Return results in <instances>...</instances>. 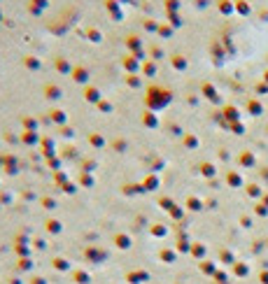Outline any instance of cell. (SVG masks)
<instances>
[{
	"label": "cell",
	"instance_id": "1",
	"mask_svg": "<svg viewBox=\"0 0 268 284\" xmlns=\"http://www.w3.org/2000/svg\"><path fill=\"white\" fill-rule=\"evenodd\" d=\"M170 100H173V93H170L168 89L156 87V84H152V87L145 89V107L152 109V112L164 109L166 105H170Z\"/></svg>",
	"mask_w": 268,
	"mask_h": 284
},
{
	"label": "cell",
	"instance_id": "2",
	"mask_svg": "<svg viewBox=\"0 0 268 284\" xmlns=\"http://www.w3.org/2000/svg\"><path fill=\"white\" fill-rule=\"evenodd\" d=\"M75 21H77V19H72V17L68 19V12H66V14H61V17H59V19H54L51 23H47V28H49V31H51L54 35H66Z\"/></svg>",
	"mask_w": 268,
	"mask_h": 284
},
{
	"label": "cell",
	"instance_id": "3",
	"mask_svg": "<svg viewBox=\"0 0 268 284\" xmlns=\"http://www.w3.org/2000/svg\"><path fill=\"white\" fill-rule=\"evenodd\" d=\"M70 79L75 84H79V87H89V79H91V70H89L84 63H77L75 68H72L70 72Z\"/></svg>",
	"mask_w": 268,
	"mask_h": 284
},
{
	"label": "cell",
	"instance_id": "4",
	"mask_svg": "<svg viewBox=\"0 0 268 284\" xmlns=\"http://www.w3.org/2000/svg\"><path fill=\"white\" fill-rule=\"evenodd\" d=\"M124 47H126V51H128V54H136V51L145 49V40L140 38L138 33H128L124 38Z\"/></svg>",
	"mask_w": 268,
	"mask_h": 284
},
{
	"label": "cell",
	"instance_id": "5",
	"mask_svg": "<svg viewBox=\"0 0 268 284\" xmlns=\"http://www.w3.org/2000/svg\"><path fill=\"white\" fill-rule=\"evenodd\" d=\"M121 68L126 70V75H138L140 68H143V63H140L133 54H126V56H121Z\"/></svg>",
	"mask_w": 268,
	"mask_h": 284
},
{
	"label": "cell",
	"instance_id": "6",
	"mask_svg": "<svg viewBox=\"0 0 268 284\" xmlns=\"http://www.w3.org/2000/svg\"><path fill=\"white\" fill-rule=\"evenodd\" d=\"M47 119H49V124L54 126H66L68 124V112L66 109H61V107H51L49 112H47Z\"/></svg>",
	"mask_w": 268,
	"mask_h": 284
},
{
	"label": "cell",
	"instance_id": "7",
	"mask_svg": "<svg viewBox=\"0 0 268 284\" xmlns=\"http://www.w3.org/2000/svg\"><path fill=\"white\" fill-rule=\"evenodd\" d=\"M42 91H44V98H47V100H51V103H56V100H61V98H63V89H61L59 84L47 82V84L42 87Z\"/></svg>",
	"mask_w": 268,
	"mask_h": 284
},
{
	"label": "cell",
	"instance_id": "8",
	"mask_svg": "<svg viewBox=\"0 0 268 284\" xmlns=\"http://www.w3.org/2000/svg\"><path fill=\"white\" fill-rule=\"evenodd\" d=\"M84 100H87L89 105H98L100 100H103V93H100L98 87H93V84H89V87H84Z\"/></svg>",
	"mask_w": 268,
	"mask_h": 284
},
{
	"label": "cell",
	"instance_id": "9",
	"mask_svg": "<svg viewBox=\"0 0 268 284\" xmlns=\"http://www.w3.org/2000/svg\"><path fill=\"white\" fill-rule=\"evenodd\" d=\"M72 68H75V66H72L70 61H68V56L59 54V56L54 59V70L59 72V75H70V72H72Z\"/></svg>",
	"mask_w": 268,
	"mask_h": 284
},
{
	"label": "cell",
	"instance_id": "10",
	"mask_svg": "<svg viewBox=\"0 0 268 284\" xmlns=\"http://www.w3.org/2000/svg\"><path fill=\"white\" fill-rule=\"evenodd\" d=\"M21 63H23V68H26V70H31V72L42 70V61H40V56H35V54L21 56Z\"/></svg>",
	"mask_w": 268,
	"mask_h": 284
},
{
	"label": "cell",
	"instance_id": "11",
	"mask_svg": "<svg viewBox=\"0 0 268 284\" xmlns=\"http://www.w3.org/2000/svg\"><path fill=\"white\" fill-rule=\"evenodd\" d=\"M103 7L112 14V19L115 21H121V17H124V12H121V3L119 0H103Z\"/></svg>",
	"mask_w": 268,
	"mask_h": 284
},
{
	"label": "cell",
	"instance_id": "12",
	"mask_svg": "<svg viewBox=\"0 0 268 284\" xmlns=\"http://www.w3.org/2000/svg\"><path fill=\"white\" fill-rule=\"evenodd\" d=\"M140 121H143L145 128H159V117L152 109H145L143 115H140Z\"/></svg>",
	"mask_w": 268,
	"mask_h": 284
},
{
	"label": "cell",
	"instance_id": "13",
	"mask_svg": "<svg viewBox=\"0 0 268 284\" xmlns=\"http://www.w3.org/2000/svg\"><path fill=\"white\" fill-rule=\"evenodd\" d=\"M84 38H87L91 44H100V42H103V33H100V28H96V26H89L87 31H84Z\"/></svg>",
	"mask_w": 268,
	"mask_h": 284
},
{
	"label": "cell",
	"instance_id": "14",
	"mask_svg": "<svg viewBox=\"0 0 268 284\" xmlns=\"http://www.w3.org/2000/svg\"><path fill=\"white\" fill-rule=\"evenodd\" d=\"M38 126H40V121L35 119V117H31V115L21 117V128L23 131H38Z\"/></svg>",
	"mask_w": 268,
	"mask_h": 284
},
{
	"label": "cell",
	"instance_id": "15",
	"mask_svg": "<svg viewBox=\"0 0 268 284\" xmlns=\"http://www.w3.org/2000/svg\"><path fill=\"white\" fill-rule=\"evenodd\" d=\"M143 84H145V79L140 72L138 75H126V87L128 89H143Z\"/></svg>",
	"mask_w": 268,
	"mask_h": 284
},
{
	"label": "cell",
	"instance_id": "16",
	"mask_svg": "<svg viewBox=\"0 0 268 284\" xmlns=\"http://www.w3.org/2000/svg\"><path fill=\"white\" fill-rule=\"evenodd\" d=\"M42 137L38 135V131H21V142L23 145H38Z\"/></svg>",
	"mask_w": 268,
	"mask_h": 284
},
{
	"label": "cell",
	"instance_id": "17",
	"mask_svg": "<svg viewBox=\"0 0 268 284\" xmlns=\"http://www.w3.org/2000/svg\"><path fill=\"white\" fill-rule=\"evenodd\" d=\"M140 72H143L145 77H154V75H156V61L147 59V61L143 63V68H140Z\"/></svg>",
	"mask_w": 268,
	"mask_h": 284
},
{
	"label": "cell",
	"instance_id": "18",
	"mask_svg": "<svg viewBox=\"0 0 268 284\" xmlns=\"http://www.w3.org/2000/svg\"><path fill=\"white\" fill-rule=\"evenodd\" d=\"M170 63H173V68H175V70H184V68H186V59L182 54H173V56H170Z\"/></svg>",
	"mask_w": 268,
	"mask_h": 284
},
{
	"label": "cell",
	"instance_id": "19",
	"mask_svg": "<svg viewBox=\"0 0 268 284\" xmlns=\"http://www.w3.org/2000/svg\"><path fill=\"white\" fill-rule=\"evenodd\" d=\"M89 145H93L96 149H100L105 145V137L100 133H89Z\"/></svg>",
	"mask_w": 268,
	"mask_h": 284
},
{
	"label": "cell",
	"instance_id": "20",
	"mask_svg": "<svg viewBox=\"0 0 268 284\" xmlns=\"http://www.w3.org/2000/svg\"><path fill=\"white\" fill-rule=\"evenodd\" d=\"M147 54H149V59H152V61H161V59H164V49H161L159 44H152V47L147 49Z\"/></svg>",
	"mask_w": 268,
	"mask_h": 284
},
{
	"label": "cell",
	"instance_id": "21",
	"mask_svg": "<svg viewBox=\"0 0 268 284\" xmlns=\"http://www.w3.org/2000/svg\"><path fill=\"white\" fill-rule=\"evenodd\" d=\"M96 107H98V112H103V115H110V112H112V109H115V105L110 103L108 98H103V100H100L98 105H96Z\"/></svg>",
	"mask_w": 268,
	"mask_h": 284
},
{
	"label": "cell",
	"instance_id": "22",
	"mask_svg": "<svg viewBox=\"0 0 268 284\" xmlns=\"http://www.w3.org/2000/svg\"><path fill=\"white\" fill-rule=\"evenodd\" d=\"M40 145H42V152L44 154H54V140H51V137H42V140H40Z\"/></svg>",
	"mask_w": 268,
	"mask_h": 284
},
{
	"label": "cell",
	"instance_id": "23",
	"mask_svg": "<svg viewBox=\"0 0 268 284\" xmlns=\"http://www.w3.org/2000/svg\"><path fill=\"white\" fill-rule=\"evenodd\" d=\"M143 28L147 33H156V31H159V23L154 21V19H143Z\"/></svg>",
	"mask_w": 268,
	"mask_h": 284
},
{
	"label": "cell",
	"instance_id": "24",
	"mask_svg": "<svg viewBox=\"0 0 268 284\" xmlns=\"http://www.w3.org/2000/svg\"><path fill=\"white\" fill-rule=\"evenodd\" d=\"M156 33L161 35V38H170L173 35V26H168V23H159V31Z\"/></svg>",
	"mask_w": 268,
	"mask_h": 284
},
{
	"label": "cell",
	"instance_id": "25",
	"mask_svg": "<svg viewBox=\"0 0 268 284\" xmlns=\"http://www.w3.org/2000/svg\"><path fill=\"white\" fill-rule=\"evenodd\" d=\"M59 133H61V135H63V137H75V128H72V126H61V128H59Z\"/></svg>",
	"mask_w": 268,
	"mask_h": 284
},
{
	"label": "cell",
	"instance_id": "26",
	"mask_svg": "<svg viewBox=\"0 0 268 284\" xmlns=\"http://www.w3.org/2000/svg\"><path fill=\"white\" fill-rule=\"evenodd\" d=\"M28 3H33L35 7H40V10H49V0H28Z\"/></svg>",
	"mask_w": 268,
	"mask_h": 284
},
{
	"label": "cell",
	"instance_id": "27",
	"mask_svg": "<svg viewBox=\"0 0 268 284\" xmlns=\"http://www.w3.org/2000/svg\"><path fill=\"white\" fill-rule=\"evenodd\" d=\"M112 147H115L117 152H124V149L128 147V142H126V140H121V137H119V140H115V142H112Z\"/></svg>",
	"mask_w": 268,
	"mask_h": 284
},
{
	"label": "cell",
	"instance_id": "28",
	"mask_svg": "<svg viewBox=\"0 0 268 284\" xmlns=\"http://www.w3.org/2000/svg\"><path fill=\"white\" fill-rule=\"evenodd\" d=\"M28 12H31L33 17H42V14H44V10H40V7H35L33 3H28Z\"/></svg>",
	"mask_w": 268,
	"mask_h": 284
},
{
	"label": "cell",
	"instance_id": "29",
	"mask_svg": "<svg viewBox=\"0 0 268 284\" xmlns=\"http://www.w3.org/2000/svg\"><path fill=\"white\" fill-rule=\"evenodd\" d=\"M166 7H168V14H175V10L180 5H177V0H166Z\"/></svg>",
	"mask_w": 268,
	"mask_h": 284
},
{
	"label": "cell",
	"instance_id": "30",
	"mask_svg": "<svg viewBox=\"0 0 268 284\" xmlns=\"http://www.w3.org/2000/svg\"><path fill=\"white\" fill-rule=\"evenodd\" d=\"M133 56H136V59H138V61H140V63H145V61H147V59H149V54H147V49H140V51H136V54H133Z\"/></svg>",
	"mask_w": 268,
	"mask_h": 284
},
{
	"label": "cell",
	"instance_id": "31",
	"mask_svg": "<svg viewBox=\"0 0 268 284\" xmlns=\"http://www.w3.org/2000/svg\"><path fill=\"white\" fill-rule=\"evenodd\" d=\"M63 156H70V159H72V156H77V149L70 145V147H66V152H63Z\"/></svg>",
	"mask_w": 268,
	"mask_h": 284
},
{
	"label": "cell",
	"instance_id": "32",
	"mask_svg": "<svg viewBox=\"0 0 268 284\" xmlns=\"http://www.w3.org/2000/svg\"><path fill=\"white\" fill-rule=\"evenodd\" d=\"M168 19H170V26H180V17H177V14H168Z\"/></svg>",
	"mask_w": 268,
	"mask_h": 284
},
{
	"label": "cell",
	"instance_id": "33",
	"mask_svg": "<svg viewBox=\"0 0 268 284\" xmlns=\"http://www.w3.org/2000/svg\"><path fill=\"white\" fill-rule=\"evenodd\" d=\"M121 5H131V7H138L140 5V3H138V0H119Z\"/></svg>",
	"mask_w": 268,
	"mask_h": 284
},
{
	"label": "cell",
	"instance_id": "34",
	"mask_svg": "<svg viewBox=\"0 0 268 284\" xmlns=\"http://www.w3.org/2000/svg\"><path fill=\"white\" fill-rule=\"evenodd\" d=\"M5 140H7V142H12V145H14V142H17V137L12 135V133H5Z\"/></svg>",
	"mask_w": 268,
	"mask_h": 284
},
{
	"label": "cell",
	"instance_id": "35",
	"mask_svg": "<svg viewBox=\"0 0 268 284\" xmlns=\"http://www.w3.org/2000/svg\"><path fill=\"white\" fill-rule=\"evenodd\" d=\"M184 142H186V145H196V140H194L192 135H186V137H184Z\"/></svg>",
	"mask_w": 268,
	"mask_h": 284
}]
</instances>
